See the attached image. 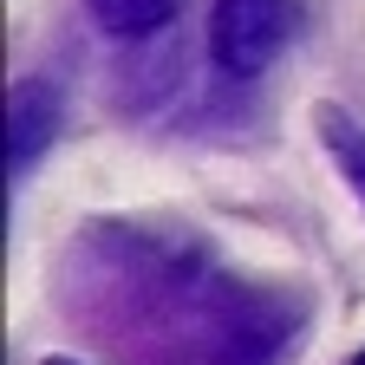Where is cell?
Listing matches in <instances>:
<instances>
[{"instance_id":"obj_1","label":"cell","mask_w":365,"mask_h":365,"mask_svg":"<svg viewBox=\"0 0 365 365\" xmlns=\"http://www.w3.org/2000/svg\"><path fill=\"white\" fill-rule=\"evenodd\" d=\"M294 26H300V7H294V0H222V7H215V26H209V46H215L222 72L255 78V72H267L274 59L287 53Z\"/></svg>"},{"instance_id":"obj_2","label":"cell","mask_w":365,"mask_h":365,"mask_svg":"<svg viewBox=\"0 0 365 365\" xmlns=\"http://www.w3.org/2000/svg\"><path fill=\"white\" fill-rule=\"evenodd\" d=\"M7 118H14V170H26L39 157V144L53 137V124H59V91L53 85H20Z\"/></svg>"},{"instance_id":"obj_3","label":"cell","mask_w":365,"mask_h":365,"mask_svg":"<svg viewBox=\"0 0 365 365\" xmlns=\"http://www.w3.org/2000/svg\"><path fill=\"white\" fill-rule=\"evenodd\" d=\"M176 14V0H91V20L118 39H144Z\"/></svg>"},{"instance_id":"obj_4","label":"cell","mask_w":365,"mask_h":365,"mask_svg":"<svg viewBox=\"0 0 365 365\" xmlns=\"http://www.w3.org/2000/svg\"><path fill=\"white\" fill-rule=\"evenodd\" d=\"M327 144L339 150V163H346V176H352V190L365 196V137H352V124H346L339 111H327Z\"/></svg>"},{"instance_id":"obj_5","label":"cell","mask_w":365,"mask_h":365,"mask_svg":"<svg viewBox=\"0 0 365 365\" xmlns=\"http://www.w3.org/2000/svg\"><path fill=\"white\" fill-rule=\"evenodd\" d=\"M53 365H72V359H53Z\"/></svg>"},{"instance_id":"obj_6","label":"cell","mask_w":365,"mask_h":365,"mask_svg":"<svg viewBox=\"0 0 365 365\" xmlns=\"http://www.w3.org/2000/svg\"><path fill=\"white\" fill-rule=\"evenodd\" d=\"M352 365H365V352H359V359H352Z\"/></svg>"}]
</instances>
